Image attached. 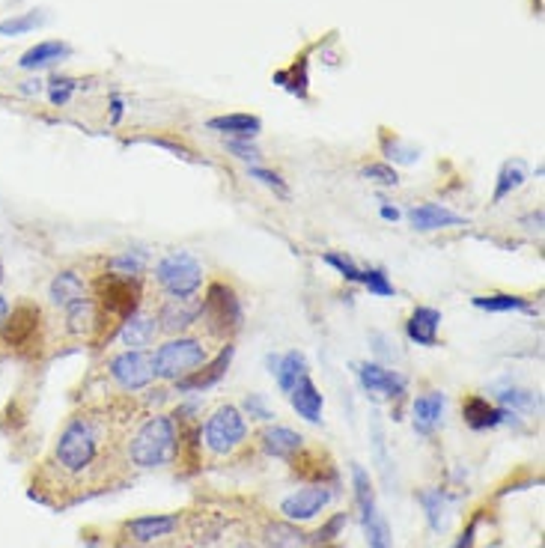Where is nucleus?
<instances>
[{"mask_svg": "<svg viewBox=\"0 0 545 548\" xmlns=\"http://www.w3.org/2000/svg\"><path fill=\"white\" fill-rule=\"evenodd\" d=\"M108 373L123 391H132V394L149 388V382L155 379L153 358L141 349H125L120 354H114V358L108 361Z\"/></svg>", "mask_w": 545, "mask_h": 548, "instance_id": "obj_9", "label": "nucleus"}, {"mask_svg": "<svg viewBox=\"0 0 545 548\" xmlns=\"http://www.w3.org/2000/svg\"><path fill=\"white\" fill-rule=\"evenodd\" d=\"M244 412H248L253 421H274V412L269 408V403H265V396L263 394H251V396H244Z\"/></svg>", "mask_w": 545, "mask_h": 548, "instance_id": "obj_43", "label": "nucleus"}, {"mask_svg": "<svg viewBox=\"0 0 545 548\" xmlns=\"http://www.w3.org/2000/svg\"><path fill=\"white\" fill-rule=\"evenodd\" d=\"M108 268L114 274H123V277H141L144 268H146V254L141 251H125L120 256H111Z\"/></svg>", "mask_w": 545, "mask_h": 548, "instance_id": "obj_34", "label": "nucleus"}, {"mask_svg": "<svg viewBox=\"0 0 545 548\" xmlns=\"http://www.w3.org/2000/svg\"><path fill=\"white\" fill-rule=\"evenodd\" d=\"M462 417L474 433H486V429H495V426L504 423L507 412L498 405H491L486 396L471 394V396H465V403H462Z\"/></svg>", "mask_w": 545, "mask_h": 548, "instance_id": "obj_15", "label": "nucleus"}, {"mask_svg": "<svg viewBox=\"0 0 545 548\" xmlns=\"http://www.w3.org/2000/svg\"><path fill=\"white\" fill-rule=\"evenodd\" d=\"M0 274H4V265H0Z\"/></svg>", "mask_w": 545, "mask_h": 548, "instance_id": "obj_51", "label": "nucleus"}, {"mask_svg": "<svg viewBox=\"0 0 545 548\" xmlns=\"http://www.w3.org/2000/svg\"><path fill=\"white\" fill-rule=\"evenodd\" d=\"M206 361H209L206 343L197 337H179V340H167L164 346H158L155 358H153V373L158 379L179 382L182 375L194 373L200 364H206Z\"/></svg>", "mask_w": 545, "mask_h": 548, "instance_id": "obj_5", "label": "nucleus"}, {"mask_svg": "<svg viewBox=\"0 0 545 548\" xmlns=\"http://www.w3.org/2000/svg\"><path fill=\"white\" fill-rule=\"evenodd\" d=\"M155 331H158L155 319L137 310L134 316H128V319L123 322L120 331H116V337H120L123 346H128V349H141V352H144L149 343H153Z\"/></svg>", "mask_w": 545, "mask_h": 548, "instance_id": "obj_22", "label": "nucleus"}, {"mask_svg": "<svg viewBox=\"0 0 545 548\" xmlns=\"http://www.w3.org/2000/svg\"><path fill=\"white\" fill-rule=\"evenodd\" d=\"M74 90H78V81H72V78H51L48 81V99H51V105H66L72 99Z\"/></svg>", "mask_w": 545, "mask_h": 548, "instance_id": "obj_41", "label": "nucleus"}, {"mask_svg": "<svg viewBox=\"0 0 545 548\" xmlns=\"http://www.w3.org/2000/svg\"><path fill=\"white\" fill-rule=\"evenodd\" d=\"M236 548H256V545H251V543H242V545H236Z\"/></svg>", "mask_w": 545, "mask_h": 548, "instance_id": "obj_50", "label": "nucleus"}, {"mask_svg": "<svg viewBox=\"0 0 545 548\" xmlns=\"http://www.w3.org/2000/svg\"><path fill=\"white\" fill-rule=\"evenodd\" d=\"M274 84H281V87H286L292 95H298V99H304L307 95V57H302L298 63H292L286 72H277L274 75Z\"/></svg>", "mask_w": 545, "mask_h": 548, "instance_id": "obj_32", "label": "nucleus"}, {"mask_svg": "<svg viewBox=\"0 0 545 548\" xmlns=\"http://www.w3.org/2000/svg\"><path fill=\"white\" fill-rule=\"evenodd\" d=\"M361 284L370 289V295H379V298H391L397 293L391 277L384 274V268H361Z\"/></svg>", "mask_w": 545, "mask_h": 548, "instance_id": "obj_36", "label": "nucleus"}, {"mask_svg": "<svg viewBox=\"0 0 545 548\" xmlns=\"http://www.w3.org/2000/svg\"><path fill=\"white\" fill-rule=\"evenodd\" d=\"M227 149H230V153L236 155V158L248 161V164H256V161L263 158V153H260V149H256L251 141H239V137H236V141H227Z\"/></svg>", "mask_w": 545, "mask_h": 548, "instance_id": "obj_45", "label": "nucleus"}, {"mask_svg": "<svg viewBox=\"0 0 545 548\" xmlns=\"http://www.w3.org/2000/svg\"><path fill=\"white\" fill-rule=\"evenodd\" d=\"M370 438H372V450H376V462L382 468L384 477H391V456H388V442H384V426L379 421V414H372L370 421Z\"/></svg>", "mask_w": 545, "mask_h": 548, "instance_id": "obj_37", "label": "nucleus"}, {"mask_svg": "<svg viewBox=\"0 0 545 548\" xmlns=\"http://www.w3.org/2000/svg\"><path fill=\"white\" fill-rule=\"evenodd\" d=\"M265 543H269L272 548H302L307 540L292 522H274L265 528Z\"/></svg>", "mask_w": 545, "mask_h": 548, "instance_id": "obj_30", "label": "nucleus"}, {"mask_svg": "<svg viewBox=\"0 0 545 548\" xmlns=\"http://www.w3.org/2000/svg\"><path fill=\"white\" fill-rule=\"evenodd\" d=\"M39 331H42V307L34 301H21L18 307H13L0 325V337L9 349L27 352L39 346Z\"/></svg>", "mask_w": 545, "mask_h": 548, "instance_id": "obj_8", "label": "nucleus"}, {"mask_svg": "<svg viewBox=\"0 0 545 548\" xmlns=\"http://www.w3.org/2000/svg\"><path fill=\"white\" fill-rule=\"evenodd\" d=\"M528 182V167L525 161H507L504 167H500L498 174V182H495V194H491V203H500L504 197H510L512 191H519L521 185Z\"/></svg>", "mask_w": 545, "mask_h": 548, "instance_id": "obj_27", "label": "nucleus"}, {"mask_svg": "<svg viewBox=\"0 0 545 548\" xmlns=\"http://www.w3.org/2000/svg\"><path fill=\"white\" fill-rule=\"evenodd\" d=\"M346 522H349V515H346V513H337L334 519H328L322 528H319L313 536H310V545H316V548H319V545H331V543H334L337 536H340V531L346 528Z\"/></svg>", "mask_w": 545, "mask_h": 548, "instance_id": "obj_38", "label": "nucleus"}, {"mask_svg": "<svg viewBox=\"0 0 545 548\" xmlns=\"http://www.w3.org/2000/svg\"><path fill=\"white\" fill-rule=\"evenodd\" d=\"M500 403H504L507 408H530L533 405V394L530 391H521V388H507L500 391Z\"/></svg>", "mask_w": 545, "mask_h": 548, "instance_id": "obj_44", "label": "nucleus"}, {"mask_svg": "<svg viewBox=\"0 0 545 548\" xmlns=\"http://www.w3.org/2000/svg\"><path fill=\"white\" fill-rule=\"evenodd\" d=\"M248 176H251V179H256V182H263L265 188L277 191V194H281V197L290 194V188H286V182H283L281 176H277V174H272V170L260 167V164H251V167H248Z\"/></svg>", "mask_w": 545, "mask_h": 548, "instance_id": "obj_40", "label": "nucleus"}, {"mask_svg": "<svg viewBox=\"0 0 545 548\" xmlns=\"http://www.w3.org/2000/svg\"><path fill=\"white\" fill-rule=\"evenodd\" d=\"M418 501L426 510V522H430V528L435 533H441L444 524H447V495L441 489H423L418 495Z\"/></svg>", "mask_w": 545, "mask_h": 548, "instance_id": "obj_28", "label": "nucleus"}, {"mask_svg": "<svg viewBox=\"0 0 545 548\" xmlns=\"http://www.w3.org/2000/svg\"><path fill=\"white\" fill-rule=\"evenodd\" d=\"M355 370H358L361 388L370 396H376V400H400L405 394V384H409L402 373L382 367L376 361H361Z\"/></svg>", "mask_w": 545, "mask_h": 548, "instance_id": "obj_11", "label": "nucleus"}, {"mask_svg": "<svg viewBox=\"0 0 545 548\" xmlns=\"http://www.w3.org/2000/svg\"><path fill=\"white\" fill-rule=\"evenodd\" d=\"M290 403H292V408L298 412V417H304L307 423H322L325 400H322V394H319V388L313 384V379H310V375L298 379V384L290 391Z\"/></svg>", "mask_w": 545, "mask_h": 548, "instance_id": "obj_19", "label": "nucleus"}, {"mask_svg": "<svg viewBox=\"0 0 545 548\" xmlns=\"http://www.w3.org/2000/svg\"><path fill=\"white\" fill-rule=\"evenodd\" d=\"M307 375V358L302 352H286L283 358H277V364H274V379H277V384H281V391L283 394H290L295 384H298V379H304Z\"/></svg>", "mask_w": 545, "mask_h": 548, "instance_id": "obj_26", "label": "nucleus"}, {"mask_svg": "<svg viewBox=\"0 0 545 548\" xmlns=\"http://www.w3.org/2000/svg\"><path fill=\"white\" fill-rule=\"evenodd\" d=\"M382 218H384V221H400V209H397V206H388V203H384V206H382Z\"/></svg>", "mask_w": 545, "mask_h": 548, "instance_id": "obj_48", "label": "nucleus"}, {"mask_svg": "<svg viewBox=\"0 0 545 548\" xmlns=\"http://www.w3.org/2000/svg\"><path fill=\"white\" fill-rule=\"evenodd\" d=\"M123 107H125V102L120 99V95H111V123L123 120Z\"/></svg>", "mask_w": 545, "mask_h": 548, "instance_id": "obj_47", "label": "nucleus"}, {"mask_svg": "<svg viewBox=\"0 0 545 548\" xmlns=\"http://www.w3.org/2000/svg\"><path fill=\"white\" fill-rule=\"evenodd\" d=\"M48 298L54 307L66 310L69 304H74V301L87 298V284H84V277L74 272V268H63V272L54 274V281L48 286Z\"/></svg>", "mask_w": 545, "mask_h": 548, "instance_id": "obj_20", "label": "nucleus"}, {"mask_svg": "<svg viewBox=\"0 0 545 548\" xmlns=\"http://www.w3.org/2000/svg\"><path fill=\"white\" fill-rule=\"evenodd\" d=\"M209 128L221 135H233L239 137V141H251V137L263 132V120L253 114H223V116H212Z\"/></svg>", "mask_w": 545, "mask_h": 548, "instance_id": "obj_23", "label": "nucleus"}, {"mask_svg": "<svg viewBox=\"0 0 545 548\" xmlns=\"http://www.w3.org/2000/svg\"><path fill=\"white\" fill-rule=\"evenodd\" d=\"M444 405H447V400H444L441 391L421 394L418 400L411 403V423H414V429H418L421 435H432L435 426L441 423V417H444Z\"/></svg>", "mask_w": 545, "mask_h": 548, "instance_id": "obj_16", "label": "nucleus"}, {"mask_svg": "<svg viewBox=\"0 0 545 548\" xmlns=\"http://www.w3.org/2000/svg\"><path fill=\"white\" fill-rule=\"evenodd\" d=\"M42 21H45V15L42 13H21V15H13L6 21H0V36H21V34H30V30H36Z\"/></svg>", "mask_w": 545, "mask_h": 548, "instance_id": "obj_35", "label": "nucleus"}, {"mask_svg": "<svg viewBox=\"0 0 545 548\" xmlns=\"http://www.w3.org/2000/svg\"><path fill=\"white\" fill-rule=\"evenodd\" d=\"M438 325H441V314L435 307H414V314L405 322V334L418 346H435Z\"/></svg>", "mask_w": 545, "mask_h": 548, "instance_id": "obj_21", "label": "nucleus"}, {"mask_svg": "<svg viewBox=\"0 0 545 548\" xmlns=\"http://www.w3.org/2000/svg\"><path fill=\"white\" fill-rule=\"evenodd\" d=\"M474 307L489 310V314H512V310H533L528 298L521 295H510V293H498V295H477Z\"/></svg>", "mask_w": 545, "mask_h": 548, "instance_id": "obj_29", "label": "nucleus"}, {"mask_svg": "<svg viewBox=\"0 0 545 548\" xmlns=\"http://www.w3.org/2000/svg\"><path fill=\"white\" fill-rule=\"evenodd\" d=\"M363 524V536H367L370 548H393V536H391V524L384 522V515L376 510L367 519H361Z\"/></svg>", "mask_w": 545, "mask_h": 548, "instance_id": "obj_31", "label": "nucleus"}, {"mask_svg": "<svg viewBox=\"0 0 545 548\" xmlns=\"http://www.w3.org/2000/svg\"><path fill=\"white\" fill-rule=\"evenodd\" d=\"M477 524H480V515H477V519L468 522V528L462 531V536H459L453 548H474V540H477Z\"/></svg>", "mask_w": 545, "mask_h": 548, "instance_id": "obj_46", "label": "nucleus"}, {"mask_svg": "<svg viewBox=\"0 0 545 548\" xmlns=\"http://www.w3.org/2000/svg\"><path fill=\"white\" fill-rule=\"evenodd\" d=\"M108 417L95 412H81L69 417L66 426L60 429L54 453H51V465H54L63 480L84 483L102 474L104 465H108Z\"/></svg>", "mask_w": 545, "mask_h": 548, "instance_id": "obj_1", "label": "nucleus"}, {"mask_svg": "<svg viewBox=\"0 0 545 548\" xmlns=\"http://www.w3.org/2000/svg\"><path fill=\"white\" fill-rule=\"evenodd\" d=\"M63 314H66V331L74 337H84L99 328V307H95L93 298L74 301V304H69Z\"/></svg>", "mask_w": 545, "mask_h": 548, "instance_id": "obj_25", "label": "nucleus"}, {"mask_svg": "<svg viewBox=\"0 0 545 548\" xmlns=\"http://www.w3.org/2000/svg\"><path fill=\"white\" fill-rule=\"evenodd\" d=\"M409 224L421 233H432V230H447V227H462L465 218L451 212L447 206H438V203H421V206H414L409 212Z\"/></svg>", "mask_w": 545, "mask_h": 548, "instance_id": "obj_14", "label": "nucleus"}, {"mask_svg": "<svg viewBox=\"0 0 545 548\" xmlns=\"http://www.w3.org/2000/svg\"><path fill=\"white\" fill-rule=\"evenodd\" d=\"M382 153L388 161H393V164H414V161L421 158V149L400 141V137L393 135H384L382 137Z\"/></svg>", "mask_w": 545, "mask_h": 548, "instance_id": "obj_33", "label": "nucleus"}, {"mask_svg": "<svg viewBox=\"0 0 545 548\" xmlns=\"http://www.w3.org/2000/svg\"><path fill=\"white\" fill-rule=\"evenodd\" d=\"M233 352H236V349H233L230 343H227V346H223L212 361L200 364L194 373L182 375V379L176 382V391H179V394H203V391L215 388V384H218L223 375H227V370H230Z\"/></svg>", "mask_w": 545, "mask_h": 548, "instance_id": "obj_12", "label": "nucleus"}, {"mask_svg": "<svg viewBox=\"0 0 545 548\" xmlns=\"http://www.w3.org/2000/svg\"><path fill=\"white\" fill-rule=\"evenodd\" d=\"M322 260L331 265V268H337L340 274L346 277V281H352V284H361V268L349 260V256H340V254H325Z\"/></svg>", "mask_w": 545, "mask_h": 548, "instance_id": "obj_42", "label": "nucleus"}, {"mask_svg": "<svg viewBox=\"0 0 545 548\" xmlns=\"http://www.w3.org/2000/svg\"><path fill=\"white\" fill-rule=\"evenodd\" d=\"M95 293V307H99V328L104 322L111 325H123L128 316H134L141 310V277H123V274H108L104 272L99 281L93 284Z\"/></svg>", "mask_w": 545, "mask_h": 548, "instance_id": "obj_3", "label": "nucleus"}, {"mask_svg": "<svg viewBox=\"0 0 545 548\" xmlns=\"http://www.w3.org/2000/svg\"><path fill=\"white\" fill-rule=\"evenodd\" d=\"M72 54V48L66 45V42L60 39H48V42H39V45L27 48L25 54H21L18 66L21 69H45V66H54V63L66 60Z\"/></svg>", "mask_w": 545, "mask_h": 548, "instance_id": "obj_24", "label": "nucleus"}, {"mask_svg": "<svg viewBox=\"0 0 545 548\" xmlns=\"http://www.w3.org/2000/svg\"><path fill=\"white\" fill-rule=\"evenodd\" d=\"M155 281L170 298H191L203 286V265L197 263V256L173 251L155 265Z\"/></svg>", "mask_w": 545, "mask_h": 548, "instance_id": "obj_7", "label": "nucleus"}, {"mask_svg": "<svg viewBox=\"0 0 545 548\" xmlns=\"http://www.w3.org/2000/svg\"><path fill=\"white\" fill-rule=\"evenodd\" d=\"M179 528V515H141V519L125 522V533L134 543H158Z\"/></svg>", "mask_w": 545, "mask_h": 548, "instance_id": "obj_17", "label": "nucleus"}, {"mask_svg": "<svg viewBox=\"0 0 545 548\" xmlns=\"http://www.w3.org/2000/svg\"><path fill=\"white\" fill-rule=\"evenodd\" d=\"M158 322H162V331L167 334H182L188 331L194 322H200V301L191 295V298H170L167 304H162L158 310Z\"/></svg>", "mask_w": 545, "mask_h": 548, "instance_id": "obj_13", "label": "nucleus"}, {"mask_svg": "<svg viewBox=\"0 0 545 548\" xmlns=\"http://www.w3.org/2000/svg\"><path fill=\"white\" fill-rule=\"evenodd\" d=\"M331 498H334V492L328 486H322V483H310V486L298 489L281 501V513L286 515V522H310L328 507Z\"/></svg>", "mask_w": 545, "mask_h": 548, "instance_id": "obj_10", "label": "nucleus"}, {"mask_svg": "<svg viewBox=\"0 0 545 548\" xmlns=\"http://www.w3.org/2000/svg\"><path fill=\"white\" fill-rule=\"evenodd\" d=\"M200 319L203 325L209 328L212 337L227 340L242 328V301L236 295V289L227 284H212L206 289V298H200Z\"/></svg>", "mask_w": 545, "mask_h": 548, "instance_id": "obj_4", "label": "nucleus"}, {"mask_svg": "<svg viewBox=\"0 0 545 548\" xmlns=\"http://www.w3.org/2000/svg\"><path fill=\"white\" fill-rule=\"evenodd\" d=\"M361 176L370 179V182H376V185H384V188H393L400 182L397 170H393L391 164H367V167L361 170Z\"/></svg>", "mask_w": 545, "mask_h": 548, "instance_id": "obj_39", "label": "nucleus"}, {"mask_svg": "<svg viewBox=\"0 0 545 548\" xmlns=\"http://www.w3.org/2000/svg\"><path fill=\"white\" fill-rule=\"evenodd\" d=\"M125 456L134 468H164L179 456V429L170 414H153L128 438Z\"/></svg>", "mask_w": 545, "mask_h": 548, "instance_id": "obj_2", "label": "nucleus"}, {"mask_svg": "<svg viewBox=\"0 0 545 548\" xmlns=\"http://www.w3.org/2000/svg\"><path fill=\"white\" fill-rule=\"evenodd\" d=\"M244 438H248V423L236 405L215 408L206 426L200 429V442L206 444L212 456H230L233 450L244 444Z\"/></svg>", "mask_w": 545, "mask_h": 548, "instance_id": "obj_6", "label": "nucleus"}, {"mask_svg": "<svg viewBox=\"0 0 545 548\" xmlns=\"http://www.w3.org/2000/svg\"><path fill=\"white\" fill-rule=\"evenodd\" d=\"M260 442H263L265 453L274 456V459H286V462L304 450V435H298L295 429H290V426H269V429H263Z\"/></svg>", "mask_w": 545, "mask_h": 548, "instance_id": "obj_18", "label": "nucleus"}, {"mask_svg": "<svg viewBox=\"0 0 545 548\" xmlns=\"http://www.w3.org/2000/svg\"><path fill=\"white\" fill-rule=\"evenodd\" d=\"M6 314H9V301L0 295V325H4V319H6Z\"/></svg>", "mask_w": 545, "mask_h": 548, "instance_id": "obj_49", "label": "nucleus"}]
</instances>
